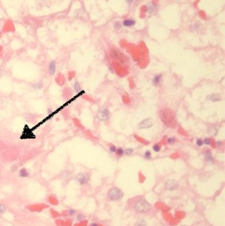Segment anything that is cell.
Listing matches in <instances>:
<instances>
[{
  "mask_svg": "<svg viewBox=\"0 0 225 226\" xmlns=\"http://www.w3.org/2000/svg\"><path fill=\"white\" fill-rule=\"evenodd\" d=\"M116 150H117L116 147L115 146H114V145H112V146H110V151L111 152L114 153V152L116 151Z\"/></svg>",
  "mask_w": 225,
  "mask_h": 226,
  "instance_id": "obj_27",
  "label": "cell"
},
{
  "mask_svg": "<svg viewBox=\"0 0 225 226\" xmlns=\"http://www.w3.org/2000/svg\"><path fill=\"white\" fill-rule=\"evenodd\" d=\"M216 145H217V146H221L222 145V142L218 141V142H216Z\"/></svg>",
  "mask_w": 225,
  "mask_h": 226,
  "instance_id": "obj_29",
  "label": "cell"
},
{
  "mask_svg": "<svg viewBox=\"0 0 225 226\" xmlns=\"http://www.w3.org/2000/svg\"><path fill=\"white\" fill-rule=\"evenodd\" d=\"M164 187H165V189L168 191H174V190L178 189L179 185L176 181L170 179V180L166 181V183L164 184Z\"/></svg>",
  "mask_w": 225,
  "mask_h": 226,
  "instance_id": "obj_6",
  "label": "cell"
},
{
  "mask_svg": "<svg viewBox=\"0 0 225 226\" xmlns=\"http://www.w3.org/2000/svg\"><path fill=\"white\" fill-rule=\"evenodd\" d=\"M124 193L120 189L118 188H112L108 193V196L112 200H118L123 197Z\"/></svg>",
  "mask_w": 225,
  "mask_h": 226,
  "instance_id": "obj_3",
  "label": "cell"
},
{
  "mask_svg": "<svg viewBox=\"0 0 225 226\" xmlns=\"http://www.w3.org/2000/svg\"><path fill=\"white\" fill-rule=\"evenodd\" d=\"M135 226H147V225L146 222L144 220L140 219V220L137 221V222L135 224Z\"/></svg>",
  "mask_w": 225,
  "mask_h": 226,
  "instance_id": "obj_18",
  "label": "cell"
},
{
  "mask_svg": "<svg viewBox=\"0 0 225 226\" xmlns=\"http://www.w3.org/2000/svg\"><path fill=\"white\" fill-rule=\"evenodd\" d=\"M90 226H97V224H95V223H93V224H92Z\"/></svg>",
  "mask_w": 225,
  "mask_h": 226,
  "instance_id": "obj_31",
  "label": "cell"
},
{
  "mask_svg": "<svg viewBox=\"0 0 225 226\" xmlns=\"http://www.w3.org/2000/svg\"><path fill=\"white\" fill-rule=\"evenodd\" d=\"M116 153L117 155H118V156H122V155H124V150H123L122 148H118V149H117L116 150Z\"/></svg>",
  "mask_w": 225,
  "mask_h": 226,
  "instance_id": "obj_22",
  "label": "cell"
},
{
  "mask_svg": "<svg viewBox=\"0 0 225 226\" xmlns=\"http://www.w3.org/2000/svg\"><path fill=\"white\" fill-rule=\"evenodd\" d=\"M6 212V208L5 206L0 204V214H3Z\"/></svg>",
  "mask_w": 225,
  "mask_h": 226,
  "instance_id": "obj_26",
  "label": "cell"
},
{
  "mask_svg": "<svg viewBox=\"0 0 225 226\" xmlns=\"http://www.w3.org/2000/svg\"><path fill=\"white\" fill-rule=\"evenodd\" d=\"M133 151H134V150H133V149H132V148H128V149H126V150H124V154H125V155H130L132 154Z\"/></svg>",
  "mask_w": 225,
  "mask_h": 226,
  "instance_id": "obj_20",
  "label": "cell"
},
{
  "mask_svg": "<svg viewBox=\"0 0 225 226\" xmlns=\"http://www.w3.org/2000/svg\"><path fill=\"white\" fill-rule=\"evenodd\" d=\"M144 157L145 158H146V159H150V157H151V153H150V151H149V150L145 151L144 153Z\"/></svg>",
  "mask_w": 225,
  "mask_h": 226,
  "instance_id": "obj_24",
  "label": "cell"
},
{
  "mask_svg": "<svg viewBox=\"0 0 225 226\" xmlns=\"http://www.w3.org/2000/svg\"><path fill=\"white\" fill-rule=\"evenodd\" d=\"M56 69H57V66H56V62H55V60H51V61L50 62L49 64H48V68L50 75L53 76L55 73Z\"/></svg>",
  "mask_w": 225,
  "mask_h": 226,
  "instance_id": "obj_8",
  "label": "cell"
},
{
  "mask_svg": "<svg viewBox=\"0 0 225 226\" xmlns=\"http://www.w3.org/2000/svg\"><path fill=\"white\" fill-rule=\"evenodd\" d=\"M135 0H126V1L127 2V3H128L129 4H131L133 3V2Z\"/></svg>",
  "mask_w": 225,
  "mask_h": 226,
  "instance_id": "obj_30",
  "label": "cell"
},
{
  "mask_svg": "<svg viewBox=\"0 0 225 226\" xmlns=\"http://www.w3.org/2000/svg\"><path fill=\"white\" fill-rule=\"evenodd\" d=\"M196 145L198 147H201L203 145V141L201 138H198V140H196Z\"/></svg>",
  "mask_w": 225,
  "mask_h": 226,
  "instance_id": "obj_23",
  "label": "cell"
},
{
  "mask_svg": "<svg viewBox=\"0 0 225 226\" xmlns=\"http://www.w3.org/2000/svg\"><path fill=\"white\" fill-rule=\"evenodd\" d=\"M160 115H161V120L166 126H171V127L174 126L175 124V119L172 112L170 110L166 109L162 110Z\"/></svg>",
  "mask_w": 225,
  "mask_h": 226,
  "instance_id": "obj_1",
  "label": "cell"
},
{
  "mask_svg": "<svg viewBox=\"0 0 225 226\" xmlns=\"http://www.w3.org/2000/svg\"><path fill=\"white\" fill-rule=\"evenodd\" d=\"M162 78V74H157L155 75L152 79V84L154 86H158L161 83Z\"/></svg>",
  "mask_w": 225,
  "mask_h": 226,
  "instance_id": "obj_10",
  "label": "cell"
},
{
  "mask_svg": "<svg viewBox=\"0 0 225 226\" xmlns=\"http://www.w3.org/2000/svg\"><path fill=\"white\" fill-rule=\"evenodd\" d=\"M73 89H74L75 92H77V93H80L82 91L81 88V85H80V84H79V83L78 81H76L74 83V85H73Z\"/></svg>",
  "mask_w": 225,
  "mask_h": 226,
  "instance_id": "obj_17",
  "label": "cell"
},
{
  "mask_svg": "<svg viewBox=\"0 0 225 226\" xmlns=\"http://www.w3.org/2000/svg\"><path fill=\"white\" fill-rule=\"evenodd\" d=\"M44 87V83L41 81H39V82L37 83H34L33 84L31 85V88L32 89H34V91H39L40 89L43 88Z\"/></svg>",
  "mask_w": 225,
  "mask_h": 226,
  "instance_id": "obj_13",
  "label": "cell"
},
{
  "mask_svg": "<svg viewBox=\"0 0 225 226\" xmlns=\"http://www.w3.org/2000/svg\"><path fill=\"white\" fill-rule=\"evenodd\" d=\"M153 124H154L153 120L151 118H146L139 123L138 128L139 129H147V128H151L153 126Z\"/></svg>",
  "mask_w": 225,
  "mask_h": 226,
  "instance_id": "obj_5",
  "label": "cell"
},
{
  "mask_svg": "<svg viewBox=\"0 0 225 226\" xmlns=\"http://www.w3.org/2000/svg\"><path fill=\"white\" fill-rule=\"evenodd\" d=\"M75 179L78 181V183L81 185H85L89 182V178L88 175L84 173H79L75 176Z\"/></svg>",
  "mask_w": 225,
  "mask_h": 226,
  "instance_id": "obj_7",
  "label": "cell"
},
{
  "mask_svg": "<svg viewBox=\"0 0 225 226\" xmlns=\"http://www.w3.org/2000/svg\"><path fill=\"white\" fill-rule=\"evenodd\" d=\"M176 142V139L174 138H168L167 139V143L168 144H174Z\"/></svg>",
  "mask_w": 225,
  "mask_h": 226,
  "instance_id": "obj_25",
  "label": "cell"
},
{
  "mask_svg": "<svg viewBox=\"0 0 225 226\" xmlns=\"http://www.w3.org/2000/svg\"><path fill=\"white\" fill-rule=\"evenodd\" d=\"M135 24V21L132 19H126L124 20L123 22V25L125 27H131Z\"/></svg>",
  "mask_w": 225,
  "mask_h": 226,
  "instance_id": "obj_16",
  "label": "cell"
},
{
  "mask_svg": "<svg viewBox=\"0 0 225 226\" xmlns=\"http://www.w3.org/2000/svg\"><path fill=\"white\" fill-rule=\"evenodd\" d=\"M97 117L99 120L106 121L110 118V111L107 108L100 109L97 114Z\"/></svg>",
  "mask_w": 225,
  "mask_h": 226,
  "instance_id": "obj_4",
  "label": "cell"
},
{
  "mask_svg": "<svg viewBox=\"0 0 225 226\" xmlns=\"http://www.w3.org/2000/svg\"><path fill=\"white\" fill-rule=\"evenodd\" d=\"M208 100L213 101V102H218L221 100V96L219 94H216V93H213L207 96Z\"/></svg>",
  "mask_w": 225,
  "mask_h": 226,
  "instance_id": "obj_12",
  "label": "cell"
},
{
  "mask_svg": "<svg viewBox=\"0 0 225 226\" xmlns=\"http://www.w3.org/2000/svg\"><path fill=\"white\" fill-rule=\"evenodd\" d=\"M19 176L21 178H26L29 177V173L26 168H22L21 169H20Z\"/></svg>",
  "mask_w": 225,
  "mask_h": 226,
  "instance_id": "obj_14",
  "label": "cell"
},
{
  "mask_svg": "<svg viewBox=\"0 0 225 226\" xmlns=\"http://www.w3.org/2000/svg\"><path fill=\"white\" fill-rule=\"evenodd\" d=\"M204 157L206 161L209 163H213L215 162L214 158L212 155L211 151L209 150H207L204 152Z\"/></svg>",
  "mask_w": 225,
  "mask_h": 226,
  "instance_id": "obj_9",
  "label": "cell"
},
{
  "mask_svg": "<svg viewBox=\"0 0 225 226\" xmlns=\"http://www.w3.org/2000/svg\"><path fill=\"white\" fill-rule=\"evenodd\" d=\"M203 144L207 145V146H210L211 144V140L209 138H205L204 140H203Z\"/></svg>",
  "mask_w": 225,
  "mask_h": 226,
  "instance_id": "obj_21",
  "label": "cell"
},
{
  "mask_svg": "<svg viewBox=\"0 0 225 226\" xmlns=\"http://www.w3.org/2000/svg\"><path fill=\"white\" fill-rule=\"evenodd\" d=\"M218 132V129L215 126H212L208 129V133L211 134L212 136H215L217 135Z\"/></svg>",
  "mask_w": 225,
  "mask_h": 226,
  "instance_id": "obj_15",
  "label": "cell"
},
{
  "mask_svg": "<svg viewBox=\"0 0 225 226\" xmlns=\"http://www.w3.org/2000/svg\"><path fill=\"white\" fill-rule=\"evenodd\" d=\"M156 8V4L153 3L152 2H149L147 5V11L148 13H153Z\"/></svg>",
  "mask_w": 225,
  "mask_h": 226,
  "instance_id": "obj_11",
  "label": "cell"
},
{
  "mask_svg": "<svg viewBox=\"0 0 225 226\" xmlns=\"http://www.w3.org/2000/svg\"><path fill=\"white\" fill-rule=\"evenodd\" d=\"M133 207H134L135 210L137 211L138 212L141 213H145L149 212L152 208L151 205L145 200H139L137 201L134 204Z\"/></svg>",
  "mask_w": 225,
  "mask_h": 226,
  "instance_id": "obj_2",
  "label": "cell"
},
{
  "mask_svg": "<svg viewBox=\"0 0 225 226\" xmlns=\"http://www.w3.org/2000/svg\"><path fill=\"white\" fill-rule=\"evenodd\" d=\"M161 150V148H160V146L158 145V144H155L153 145L152 146V150L154 151V152H159Z\"/></svg>",
  "mask_w": 225,
  "mask_h": 226,
  "instance_id": "obj_19",
  "label": "cell"
},
{
  "mask_svg": "<svg viewBox=\"0 0 225 226\" xmlns=\"http://www.w3.org/2000/svg\"><path fill=\"white\" fill-rule=\"evenodd\" d=\"M68 213H69V215L75 214V210H69L68 211Z\"/></svg>",
  "mask_w": 225,
  "mask_h": 226,
  "instance_id": "obj_28",
  "label": "cell"
}]
</instances>
